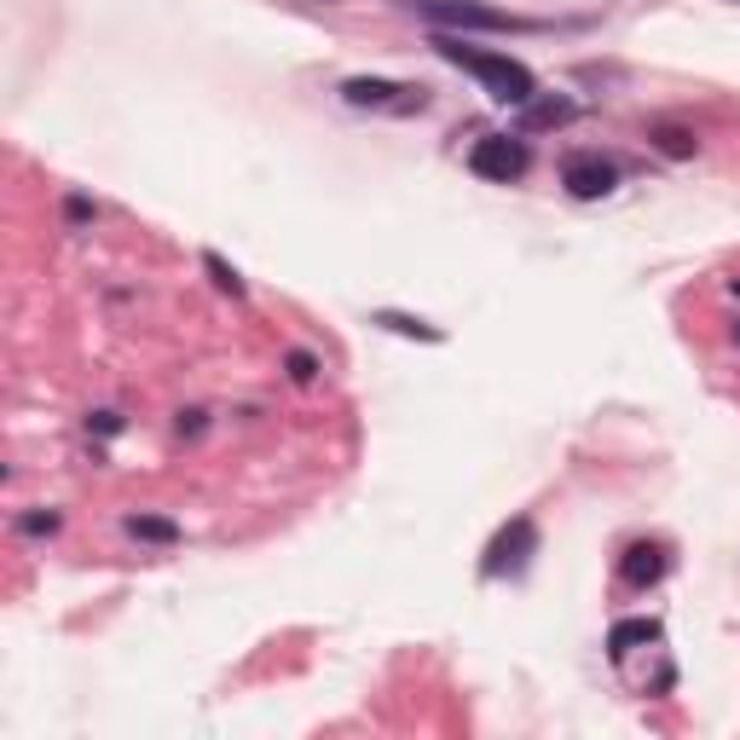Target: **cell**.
<instances>
[{
    "label": "cell",
    "instance_id": "1",
    "mask_svg": "<svg viewBox=\"0 0 740 740\" xmlns=\"http://www.w3.org/2000/svg\"><path fill=\"white\" fill-rule=\"evenodd\" d=\"M435 53L446 58L451 70H463V76H475L481 88L498 99V105L509 111H521L527 99H539V76H532L521 58H509V53H492V47H469L463 35H435Z\"/></svg>",
    "mask_w": 740,
    "mask_h": 740
},
{
    "label": "cell",
    "instance_id": "2",
    "mask_svg": "<svg viewBox=\"0 0 740 740\" xmlns=\"http://www.w3.org/2000/svg\"><path fill=\"white\" fill-rule=\"evenodd\" d=\"M405 7L446 35H532V30H550L539 18L498 12V7H486V0H405Z\"/></svg>",
    "mask_w": 740,
    "mask_h": 740
},
{
    "label": "cell",
    "instance_id": "3",
    "mask_svg": "<svg viewBox=\"0 0 740 740\" xmlns=\"http://www.w3.org/2000/svg\"><path fill=\"white\" fill-rule=\"evenodd\" d=\"M532 555H539V521L532 516H516L492 532L486 544V562H481V579H521L532 567Z\"/></svg>",
    "mask_w": 740,
    "mask_h": 740
},
{
    "label": "cell",
    "instance_id": "4",
    "mask_svg": "<svg viewBox=\"0 0 740 740\" xmlns=\"http://www.w3.org/2000/svg\"><path fill=\"white\" fill-rule=\"evenodd\" d=\"M469 169H475L481 180H492V185H516L532 169V146L521 134H486V139L469 146Z\"/></svg>",
    "mask_w": 740,
    "mask_h": 740
},
{
    "label": "cell",
    "instance_id": "5",
    "mask_svg": "<svg viewBox=\"0 0 740 740\" xmlns=\"http://www.w3.org/2000/svg\"><path fill=\"white\" fill-rule=\"evenodd\" d=\"M342 99L354 111H394V116H423L428 111L423 88H405V81H388V76H347Z\"/></svg>",
    "mask_w": 740,
    "mask_h": 740
},
{
    "label": "cell",
    "instance_id": "6",
    "mask_svg": "<svg viewBox=\"0 0 740 740\" xmlns=\"http://www.w3.org/2000/svg\"><path fill=\"white\" fill-rule=\"evenodd\" d=\"M562 185H567V197L596 203L620 185V162L602 157V151H573V157H562Z\"/></svg>",
    "mask_w": 740,
    "mask_h": 740
},
{
    "label": "cell",
    "instance_id": "7",
    "mask_svg": "<svg viewBox=\"0 0 740 740\" xmlns=\"http://www.w3.org/2000/svg\"><path fill=\"white\" fill-rule=\"evenodd\" d=\"M573 122H579V99H567V93H539L516 111L521 134H555V128H573Z\"/></svg>",
    "mask_w": 740,
    "mask_h": 740
},
{
    "label": "cell",
    "instance_id": "8",
    "mask_svg": "<svg viewBox=\"0 0 740 740\" xmlns=\"http://www.w3.org/2000/svg\"><path fill=\"white\" fill-rule=\"evenodd\" d=\"M666 567H671L666 544L643 539V544H631V550H625V562H620V579H625L631 590H648V585H660V579H666Z\"/></svg>",
    "mask_w": 740,
    "mask_h": 740
},
{
    "label": "cell",
    "instance_id": "9",
    "mask_svg": "<svg viewBox=\"0 0 740 740\" xmlns=\"http://www.w3.org/2000/svg\"><path fill=\"white\" fill-rule=\"evenodd\" d=\"M660 643H666L660 620H620L608 631V654H613V660H625V654H636V648H660Z\"/></svg>",
    "mask_w": 740,
    "mask_h": 740
},
{
    "label": "cell",
    "instance_id": "10",
    "mask_svg": "<svg viewBox=\"0 0 740 740\" xmlns=\"http://www.w3.org/2000/svg\"><path fill=\"white\" fill-rule=\"evenodd\" d=\"M370 324H377V331H388V336H405V342H446V331L440 324H428V319H411V313H394V307H377V313H370Z\"/></svg>",
    "mask_w": 740,
    "mask_h": 740
},
{
    "label": "cell",
    "instance_id": "11",
    "mask_svg": "<svg viewBox=\"0 0 740 740\" xmlns=\"http://www.w3.org/2000/svg\"><path fill=\"white\" fill-rule=\"evenodd\" d=\"M648 146L660 157H671V162H683V157L701 151V134L683 128V122H648Z\"/></svg>",
    "mask_w": 740,
    "mask_h": 740
},
{
    "label": "cell",
    "instance_id": "12",
    "mask_svg": "<svg viewBox=\"0 0 740 740\" xmlns=\"http://www.w3.org/2000/svg\"><path fill=\"white\" fill-rule=\"evenodd\" d=\"M122 532H128V539H139V544H162V550L180 544V527L162 521V516H128V521H122Z\"/></svg>",
    "mask_w": 740,
    "mask_h": 740
},
{
    "label": "cell",
    "instance_id": "13",
    "mask_svg": "<svg viewBox=\"0 0 740 740\" xmlns=\"http://www.w3.org/2000/svg\"><path fill=\"white\" fill-rule=\"evenodd\" d=\"M12 527H18V539H53V532L65 527V516H58V509H24Z\"/></svg>",
    "mask_w": 740,
    "mask_h": 740
},
{
    "label": "cell",
    "instance_id": "14",
    "mask_svg": "<svg viewBox=\"0 0 740 740\" xmlns=\"http://www.w3.org/2000/svg\"><path fill=\"white\" fill-rule=\"evenodd\" d=\"M203 266H209V278L220 284V290H226V296H243V290H250V284H243V278H238V266H232V261H226V255H215V250H209V255H203Z\"/></svg>",
    "mask_w": 740,
    "mask_h": 740
},
{
    "label": "cell",
    "instance_id": "15",
    "mask_svg": "<svg viewBox=\"0 0 740 740\" xmlns=\"http://www.w3.org/2000/svg\"><path fill=\"white\" fill-rule=\"evenodd\" d=\"M284 370H290V382H319V359L307 354V347H290V354H284Z\"/></svg>",
    "mask_w": 740,
    "mask_h": 740
},
{
    "label": "cell",
    "instance_id": "16",
    "mask_svg": "<svg viewBox=\"0 0 740 740\" xmlns=\"http://www.w3.org/2000/svg\"><path fill=\"white\" fill-rule=\"evenodd\" d=\"M174 435H180V440H203V435H209V411H180Z\"/></svg>",
    "mask_w": 740,
    "mask_h": 740
},
{
    "label": "cell",
    "instance_id": "17",
    "mask_svg": "<svg viewBox=\"0 0 740 740\" xmlns=\"http://www.w3.org/2000/svg\"><path fill=\"white\" fill-rule=\"evenodd\" d=\"M88 435L116 440V435H122V411H93V417H88Z\"/></svg>",
    "mask_w": 740,
    "mask_h": 740
},
{
    "label": "cell",
    "instance_id": "18",
    "mask_svg": "<svg viewBox=\"0 0 740 740\" xmlns=\"http://www.w3.org/2000/svg\"><path fill=\"white\" fill-rule=\"evenodd\" d=\"M65 215L81 226V220H93V203H88V197H70V203H65Z\"/></svg>",
    "mask_w": 740,
    "mask_h": 740
},
{
    "label": "cell",
    "instance_id": "19",
    "mask_svg": "<svg viewBox=\"0 0 740 740\" xmlns=\"http://www.w3.org/2000/svg\"><path fill=\"white\" fill-rule=\"evenodd\" d=\"M735 342H740V324H735Z\"/></svg>",
    "mask_w": 740,
    "mask_h": 740
}]
</instances>
